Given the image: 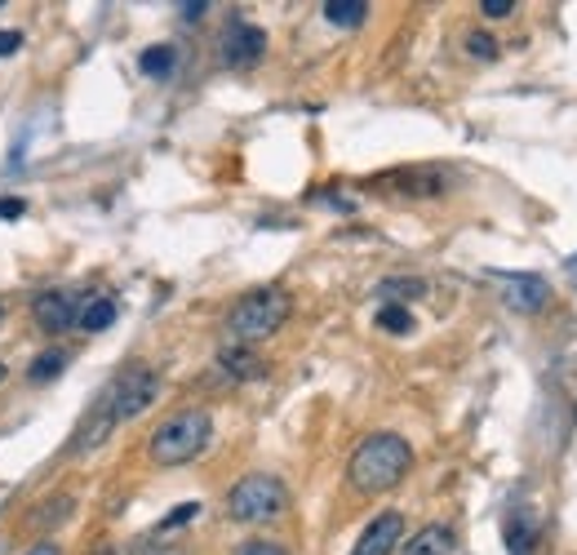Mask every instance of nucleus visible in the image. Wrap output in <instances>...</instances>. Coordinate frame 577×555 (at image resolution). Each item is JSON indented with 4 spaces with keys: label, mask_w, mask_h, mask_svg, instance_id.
Masks as SVG:
<instances>
[{
    "label": "nucleus",
    "mask_w": 577,
    "mask_h": 555,
    "mask_svg": "<svg viewBox=\"0 0 577 555\" xmlns=\"http://www.w3.org/2000/svg\"><path fill=\"white\" fill-rule=\"evenodd\" d=\"M413 467V449H409V440L391 435V431H378L369 435L360 449L352 454V467H346V476H352V485L360 493H387L396 489Z\"/></svg>",
    "instance_id": "nucleus-1"
},
{
    "label": "nucleus",
    "mask_w": 577,
    "mask_h": 555,
    "mask_svg": "<svg viewBox=\"0 0 577 555\" xmlns=\"http://www.w3.org/2000/svg\"><path fill=\"white\" fill-rule=\"evenodd\" d=\"M209 440H213V418L204 409H182L152 431V463L182 467L209 449Z\"/></svg>",
    "instance_id": "nucleus-2"
},
{
    "label": "nucleus",
    "mask_w": 577,
    "mask_h": 555,
    "mask_svg": "<svg viewBox=\"0 0 577 555\" xmlns=\"http://www.w3.org/2000/svg\"><path fill=\"white\" fill-rule=\"evenodd\" d=\"M289 320V293L285 289H254L245 293L226 315V333H236V343H263Z\"/></svg>",
    "instance_id": "nucleus-3"
},
{
    "label": "nucleus",
    "mask_w": 577,
    "mask_h": 555,
    "mask_svg": "<svg viewBox=\"0 0 577 555\" xmlns=\"http://www.w3.org/2000/svg\"><path fill=\"white\" fill-rule=\"evenodd\" d=\"M285 507H289V489L267 471L245 476L236 489L226 493V515L241 520V524H267V520L285 515Z\"/></svg>",
    "instance_id": "nucleus-4"
},
{
    "label": "nucleus",
    "mask_w": 577,
    "mask_h": 555,
    "mask_svg": "<svg viewBox=\"0 0 577 555\" xmlns=\"http://www.w3.org/2000/svg\"><path fill=\"white\" fill-rule=\"evenodd\" d=\"M156 391H160L156 374H152L147 365H130V369H121V374L107 382V391L98 396V404H102L115 422H130V418H138V413L156 400Z\"/></svg>",
    "instance_id": "nucleus-5"
},
{
    "label": "nucleus",
    "mask_w": 577,
    "mask_h": 555,
    "mask_svg": "<svg viewBox=\"0 0 577 555\" xmlns=\"http://www.w3.org/2000/svg\"><path fill=\"white\" fill-rule=\"evenodd\" d=\"M493 285L502 289V302L511 307V311H524V315H537L546 302H551V285L542 280V276H493Z\"/></svg>",
    "instance_id": "nucleus-6"
},
{
    "label": "nucleus",
    "mask_w": 577,
    "mask_h": 555,
    "mask_svg": "<svg viewBox=\"0 0 577 555\" xmlns=\"http://www.w3.org/2000/svg\"><path fill=\"white\" fill-rule=\"evenodd\" d=\"M263 49H267V32L254 23H231L222 36V58L231 67H254L263 58Z\"/></svg>",
    "instance_id": "nucleus-7"
},
{
    "label": "nucleus",
    "mask_w": 577,
    "mask_h": 555,
    "mask_svg": "<svg viewBox=\"0 0 577 555\" xmlns=\"http://www.w3.org/2000/svg\"><path fill=\"white\" fill-rule=\"evenodd\" d=\"M400 537H404V515H400V511H382V515L360 533V542L352 546V555H391V551L400 546Z\"/></svg>",
    "instance_id": "nucleus-8"
},
{
    "label": "nucleus",
    "mask_w": 577,
    "mask_h": 555,
    "mask_svg": "<svg viewBox=\"0 0 577 555\" xmlns=\"http://www.w3.org/2000/svg\"><path fill=\"white\" fill-rule=\"evenodd\" d=\"M32 315H36V324L45 329V333H63V329H71L76 324V298L71 293H41L36 302H32Z\"/></svg>",
    "instance_id": "nucleus-9"
},
{
    "label": "nucleus",
    "mask_w": 577,
    "mask_h": 555,
    "mask_svg": "<svg viewBox=\"0 0 577 555\" xmlns=\"http://www.w3.org/2000/svg\"><path fill=\"white\" fill-rule=\"evenodd\" d=\"M400 555H453V529L426 524V529H418V533L400 546Z\"/></svg>",
    "instance_id": "nucleus-10"
},
{
    "label": "nucleus",
    "mask_w": 577,
    "mask_h": 555,
    "mask_svg": "<svg viewBox=\"0 0 577 555\" xmlns=\"http://www.w3.org/2000/svg\"><path fill=\"white\" fill-rule=\"evenodd\" d=\"M218 365H222L231 378H263V374H267V365H263L249 347H241V343H236V347H222V352H218Z\"/></svg>",
    "instance_id": "nucleus-11"
},
{
    "label": "nucleus",
    "mask_w": 577,
    "mask_h": 555,
    "mask_svg": "<svg viewBox=\"0 0 577 555\" xmlns=\"http://www.w3.org/2000/svg\"><path fill=\"white\" fill-rule=\"evenodd\" d=\"M507 546H511V555H533V546H537V529H533L529 511H515V515L507 520Z\"/></svg>",
    "instance_id": "nucleus-12"
},
{
    "label": "nucleus",
    "mask_w": 577,
    "mask_h": 555,
    "mask_svg": "<svg viewBox=\"0 0 577 555\" xmlns=\"http://www.w3.org/2000/svg\"><path fill=\"white\" fill-rule=\"evenodd\" d=\"M138 67H143V76L165 80V76H174V67H178V49H174V45H152V49H143Z\"/></svg>",
    "instance_id": "nucleus-13"
},
{
    "label": "nucleus",
    "mask_w": 577,
    "mask_h": 555,
    "mask_svg": "<svg viewBox=\"0 0 577 555\" xmlns=\"http://www.w3.org/2000/svg\"><path fill=\"white\" fill-rule=\"evenodd\" d=\"M365 14H369L365 0H329V5H324V19H329L333 27H360Z\"/></svg>",
    "instance_id": "nucleus-14"
},
{
    "label": "nucleus",
    "mask_w": 577,
    "mask_h": 555,
    "mask_svg": "<svg viewBox=\"0 0 577 555\" xmlns=\"http://www.w3.org/2000/svg\"><path fill=\"white\" fill-rule=\"evenodd\" d=\"M111 320H115V302H111V298H89L85 311H76V324H80L85 333H98V329H107Z\"/></svg>",
    "instance_id": "nucleus-15"
},
{
    "label": "nucleus",
    "mask_w": 577,
    "mask_h": 555,
    "mask_svg": "<svg viewBox=\"0 0 577 555\" xmlns=\"http://www.w3.org/2000/svg\"><path fill=\"white\" fill-rule=\"evenodd\" d=\"M426 293V285L418 280V276H396V280H382L378 285V298H387V302H396V307H404L409 298H422Z\"/></svg>",
    "instance_id": "nucleus-16"
},
{
    "label": "nucleus",
    "mask_w": 577,
    "mask_h": 555,
    "mask_svg": "<svg viewBox=\"0 0 577 555\" xmlns=\"http://www.w3.org/2000/svg\"><path fill=\"white\" fill-rule=\"evenodd\" d=\"M63 365H67V356H63V352H45V356H36V360H32L27 378H32V382H49V378H58V374H63Z\"/></svg>",
    "instance_id": "nucleus-17"
},
{
    "label": "nucleus",
    "mask_w": 577,
    "mask_h": 555,
    "mask_svg": "<svg viewBox=\"0 0 577 555\" xmlns=\"http://www.w3.org/2000/svg\"><path fill=\"white\" fill-rule=\"evenodd\" d=\"M378 324H382L387 333H409V329H413V315H409V307H396V302H387V307L378 311Z\"/></svg>",
    "instance_id": "nucleus-18"
},
{
    "label": "nucleus",
    "mask_w": 577,
    "mask_h": 555,
    "mask_svg": "<svg viewBox=\"0 0 577 555\" xmlns=\"http://www.w3.org/2000/svg\"><path fill=\"white\" fill-rule=\"evenodd\" d=\"M236 555H289V546H280L271 537H249V542H241Z\"/></svg>",
    "instance_id": "nucleus-19"
},
{
    "label": "nucleus",
    "mask_w": 577,
    "mask_h": 555,
    "mask_svg": "<svg viewBox=\"0 0 577 555\" xmlns=\"http://www.w3.org/2000/svg\"><path fill=\"white\" fill-rule=\"evenodd\" d=\"M467 49H471L476 58H498V41L485 36V32H471V36H467Z\"/></svg>",
    "instance_id": "nucleus-20"
},
{
    "label": "nucleus",
    "mask_w": 577,
    "mask_h": 555,
    "mask_svg": "<svg viewBox=\"0 0 577 555\" xmlns=\"http://www.w3.org/2000/svg\"><path fill=\"white\" fill-rule=\"evenodd\" d=\"M196 511H200V507H196V502H182V507H178V511H174V515H165V520H160V529H178V524H187V520H191V515H196Z\"/></svg>",
    "instance_id": "nucleus-21"
},
{
    "label": "nucleus",
    "mask_w": 577,
    "mask_h": 555,
    "mask_svg": "<svg viewBox=\"0 0 577 555\" xmlns=\"http://www.w3.org/2000/svg\"><path fill=\"white\" fill-rule=\"evenodd\" d=\"M515 5H511V0H485V5H480V14H489V19H507Z\"/></svg>",
    "instance_id": "nucleus-22"
},
{
    "label": "nucleus",
    "mask_w": 577,
    "mask_h": 555,
    "mask_svg": "<svg viewBox=\"0 0 577 555\" xmlns=\"http://www.w3.org/2000/svg\"><path fill=\"white\" fill-rule=\"evenodd\" d=\"M23 45V36L19 32H0V58H5V54H14Z\"/></svg>",
    "instance_id": "nucleus-23"
},
{
    "label": "nucleus",
    "mask_w": 577,
    "mask_h": 555,
    "mask_svg": "<svg viewBox=\"0 0 577 555\" xmlns=\"http://www.w3.org/2000/svg\"><path fill=\"white\" fill-rule=\"evenodd\" d=\"M23 213H27L23 200H0V218H23Z\"/></svg>",
    "instance_id": "nucleus-24"
},
{
    "label": "nucleus",
    "mask_w": 577,
    "mask_h": 555,
    "mask_svg": "<svg viewBox=\"0 0 577 555\" xmlns=\"http://www.w3.org/2000/svg\"><path fill=\"white\" fill-rule=\"evenodd\" d=\"M178 14H182L187 23H196L200 14H209V5H204V0H196V5H178Z\"/></svg>",
    "instance_id": "nucleus-25"
},
{
    "label": "nucleus",
    "mask_w": 577,
    "mask_h": 555,
    "mask_svg": "<svg viewBox=\"0 0 577 555\" xmlns=\"http://www.w3.org/2000/svg\"><path fill=\"white\" fill-rule=\"evenodd\" d=\"M27 555H63V551H58V546H54V542H36V546H32V551H27Z\"/></svg>",
    "instance_id": "nucleus-26"
},
{
    "label": "nucleus",
    "mask_w": 577,
    "mask_h": 555,
    "mask_svg": "<svg viewBox=\"0 0 577 555\" xmlns=\"http://www.w3.org/2000/svg\"><path fill=\"white\" fill-rule=\"evenodd\" d=\"M160 555H178V551H160Z\"/></svg>",
    "instance_id": "nucleus-27"
}]
</instances>
